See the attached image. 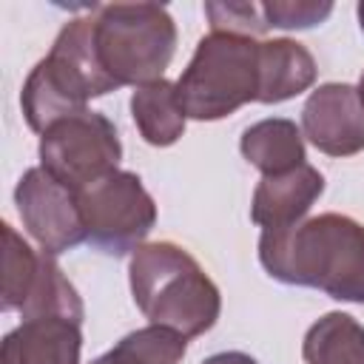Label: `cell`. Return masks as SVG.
Wrapping results in <instances>:
<instances>
[{
    "mask_svg": "<svg viewBox=\"0 0 364 364\" xmlns=\"http://www.w3.org/2000/svg\"><path fill=\"white\" fill-rule=\"evenodd\" d=\"M259 262L282 284L364 304V225L353 216L318 213L284 230H262Z\"/></svg>",
    "mask_w": 364,
    "mask_h": 364,
    "instance_id": "6da1fadb",
    "label": "cell"
},
{
    "mask_svg": "<svg viewBox=\"0 0 364 364\" xmlns=\"http://www.w3.org/2000/svg\"><path fill=\"white\" fill-rule=\"evenodd\" d=\"M131 296L139 313L185 338L208 333L222 313V293L202 264L173 242H145L128 262Z\"/></svg>",
    "mask_w": 364,
    "mask_h": 364,
    "instance_id": "7a4b0ae2",
    "label": "cell"
},
{
    "mask_svg": "<svg viewBox=\"0 0 364 364\" xmlns=\"http://www.w3.org/2000/svg\"><path fill=\"white\" fill-rule=\"evenodd\" d=\"M91 46L102 74L117 85L162 80L176 54V23L159 3H108L91 9Z\"/></svg>",
    "mask_w": 364,
    "mask_h": 364,
    "instance_id": "3957f363",
    "label": "cell"
},
{
    "mask_svg": "<svg viewBox=\"0 0 364 364\" xmlns=\"http://www.w3.org/2000/svg\"><path fill=\"white\" fill-rule=\"evenodd\" d=\"M259 40L210 31L196 43L188 68L176 80V97L188 119H225L247 102H259Z\"/></svg>",
    "mask_w": 364,
    "mask_h": 364,
    "instance_id": "277c9868",
    "label": "cell"
},
{
    "mask_svg": "<svg viewBox=\"0 0 364 364\" xmlns=\"http://www.w3.org/2000/svg\"><path fill=\"white\" fill-rule=\"evenodd\" d=\"M40 168L60 185L82 191L102 176L119 171L122 142L117 125L100 111H80L57 119L40 134Z\"/></svg>",
    "mask_w": 364,
    "mask_h": 364,
    "instance_id": "5b68a950",
    "label": "cell"
},
{
    "mask_svg": "<svg viewBox=\"0 0 364 364\" xmlns=\"http://www.w3.org/2000/svg\"><path fill=\"white\" fill-rule=\"evenodd\" d=\"M77 196L85 242L108 256L134 253L156 225V202L131 171H114L82 188Z\"/></svg>",
    "mask_w": 364,
    "mask_h": 364,
    "instance_id": "8992f818",
    "label": "cell"
},
{
    "mask_svg": "<svg viewBox=\"0 0 364 364\" xmlns=\"http://www.w3.org/2000/svg\"><path fill=\"white\" fill-rule=\"evenodd\" d=\"M14 205L23 228L48 256H60L85 242V222L77 191L60 185L40 165L20 176L14 188Z\"/></svg>",
    "mask_w": 364,
    "mask_h": 364,
    "instance_id": "52a82bcc",
    "label": "cell"
},
{
    "mask_svg": "<svg viewBox=\"0 0 364 364\" xmlns=\"http://www.w3.org/2000/svg\"><path fill=\"white\" fill-rule=\"evenodd\" d=\"M301 134L327 156L364 151V105L350 82L318 85L301 108Z\"/></svg>",
    "mask_w": 364,
    "mask_h": 364,
    "instance_id": "ba28073f",
    "label": "cell"
},
{
    "mask_svg": "<svg viewBox=\"0 0 364 364\" xmlns=\"http://www.w3.org/2000/svg\"><path fill=\"white\" fill-rule=\"evenodd\" d=\"M91 94L80 74L68 68L65 60L57 54H46L26 77L23 91H20V108L31 131L43 134L48 125H54L63 117L85 111Z\"/></svg>",
    "mask_w": 364,
    "mask_h": 364,
    "instance_id": "9c48e42d",
    "label": "cell"
},
{
    "mask_svg": "<svg viewBox=\"0 0 364 364\" xmlns=\"http://www.w3.org/2000/svg\"><path fill=\"white\" fill-rule=\"evenodd\" d=\"M321 193H324V176L310 162L284 173L262 176V182L253 191L250 219L262 230L293 228L307 216V210L318 202Z\"/></svg>",
    "mask_w": 364,
    "mask_h": 364,
    "instance_id": "30bf717a",
    "label": "cell"
},
{
    "mask_svg": "<svg viewBox=\"0 0 364 364\" xmlns=\"http://www.w3.org/2000/svg\"><path fill=\"white\" fill-rule=\"evenodd\" d=\"M82 324L63 316H37L6 333L0 364H80Z\"/></svg>",
    "mask_w": 364,
    "mask_h": 364,
    "instance_id": "8fae6325",
    "label": "cell"
},
{
    "mask_svg": "<svg viewBox=\"0 0 364 364\" xmlns=\"http://www.w3.org/2000/svg\"><path fill=\"white\" fill-rule=\"evenodd\" d=\"M316 60L299 40L276 37L259 46V102L276 105L316 82Z\"/></svg>",
    "mask_w": 364,
    "mask_h": 364,
    "instance_id": "7c38bea8",
    "label": "cell"
},
{
    "mask_svg": "<svg viewBox=\"0 0 364 364\" xmlns=\"http://www.w3.org/2000/svg\"><path fill=\"white\" fill-rule=\"evenodd\" d=\"M239 151L256 171H262V176L293 171L307 159L301 128L284 117H267L247 125L242 131Z\"/></svg>",
    "mask_w": 364,
    "mask_h": 364,
    "instance_id": "4fadbf2b",
    "label": "cell"
},
{
    "mask_svg": "<svg viewBox=\"0 0 364 364\" xmlns=\"http://www.w3.org/2000/svg\"><path fill=\"white\" fill-rule=\"evenodd\" d=\"M131 117L139 136L154 148H168L185 134V111L176 97V82L156 80L134 88L131 94Z\"/></svg>",
    "mask_w": 364,
    "mask_h": 364,
    "instance_id": "5bb4252c",
    "label": "cell"
},
{
    "mask_svg": "<svg viewBox=\"0 0 364 364\" xmlns=\"http://www.w3.org/2000/svg\"><path fill=\"white\" fill-rule=\"evenodd\" d=\"M307 364H364V327L341 310L313 321L301 341Z\"/></svg>",
    "mask_w": 364,
    "mask_h": 364,
    "instance_id": "9a60e30c",
    "label": "cell"
},
{
    "mask_svg": "<svg viewBox=\"0 0 364 364\" xmlns=\"http://www.w3.org/2000/svg\"><path fill=\"white\" fill-rule=\"evenodd\" d=\"M20 316H23V321L37 318V316H63V318H71L80 324L85 318V307H82L77 287L65 279L63 267L46 250L40 259V273L34 279V287H31L26 304L20 307Z\"/></svg>",
    "mask_w": 364,
    "mask_h": 364,
    "instance_id": "2e32d148",
    "label": "cell"
},
{
    "mask_svg": "<svg viewBox=\"0 0 364 364\" xmlns=\"http://www.w3.org/2000/svg\"><path fill=\"white\" fill-rule=\"evenodd\" d=\"M188 338L171 327L148 324L122 336L108 353L119 364H179L185 358Z\"/></svg>",
    "mask_w": 364,
    "mask_h": 364,
    "instance_id": "e0dca14e",
    "label": "cell"
},
{
    "mask_svg": "<svg viewBox=\"0 0 364 364\" xmlns=\"http://www.w3.org/2000/svg\"><path fill=\"white\" fill-rule=\"evenodd\" d=\"M6 250H3V310H20L40 273L43 250L37 253L9 222H3Z\"/></svg>",
    "mask_w": 364,
    "mask_h": 364,
    "instance_id": "ac0fdd59",
    "label": "cell"
},
{
    "mask_svg": "<svg viewBox=\"0 0 364 364\" xmlns=\"http://www.w3.org/2000/svg\"><path fill=\"white\" fill-rule=\"evenodd\" d=\"M205 14L210 23V31H228V34H245V37H256V34L267 31L259 3L210 0V3H205Z\"/></svg>",
    "mask_w": 364,
    "mask_h": 364,
    "instance_id": "d6986e66",
    "label": "cell"
},
{
    "mask_svg": "<svg viewBox=\"0 0 364 364\" xmlns=\"http://www.w3.org/2000/svg\"><path fill=\"white\" fill-rule=\"evenodd\" d=\"M259 6L267 28H313L333 14V3L327 0H267Z\"/></svg>",
    "mask_w": 364,
    "mask_h": 364,
    "instance_id": "ffe728a7",
    "label": "cell"
},
{
    "mask_svg": "<svg viewBox=\"0 0 364 364\" xmlns=\"http://www.w3.org/2000/svg\"><path fill=\"white\" fill-rule=\"evenodd\" d=\"M202 364H259L253 355L242 353V350H225V353H216V355H208Z\"/></svg>",
    "mask_w": 364,
    "mask_h": 364,
    "instance_id": "44dd1931",
    "label": "cell"
},
{
    "mask_svg": "<svg viewBox=\"0 0 364 364\" xmlns=\"http://www.w3.org/2000/svg\"><path fill=\"white\" fill-rule=\"evenodd\" d=\"M91 364H119V361H117V358H114L111 353H102V355H97V358H94Z\"/></svg>",
    "mask_w": 364,
    "mask_h": 364,
    "instance_id": "7402d4cb",
    "label": "cell"
},
{
    "mask_svg": "<svg viewBox=\"0 0 364 364\" xmlns=\"http://www.w3.org/2000/svg\"><path fill=\"white\" fill-rule=\"evenodd\" d=\"M355 14H358V26H361V31H364V0L355 6Z\"/></svg>",
    "mask_w": 364,
    "mask_h": 364,
    "instance_id": "603a6c76",
    "label": "cell"
},
{
    "mask_svg": "<svg viewBox=\"0 0 364 364\" xmlns=\"http://www.w3.org/2000/svg\"><path fill=\"white\" fill-rule=\"evenodd\" d=\"M358 100H361V105H364V71H361V80H358Z\"/></svg>",
    "mask_w": 364,
    "mask_h": 364,
    "instance_id": "cb8c5ba5",
    "label": "cell"
}]
</instances>
